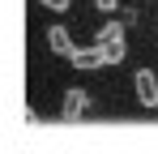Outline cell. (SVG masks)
<instances>
[{"mask_svg":"<svg viewBox=\"0 0 158 154\" xmlns=\"http://www.w3.org/2000/svg\"><path fill=\"white\" fill-rule=\"evenodd\" d=\"M132 90H137V103L141 107H150V111L158 107V77H154V69H137L132 73Z\"/></svg>","mask_w":158,"mask_h":154,"instance_id":"cell-1","label":"cell"},{"mask_svg":"<svg viewBox=\"0 0 158 154\" xmlns=\"http://www.w3.org/2000/svg\"><path fill=\"white\" fill-rule=\"evenodd\" d=\"M94 47H103V51H120L124 47V22H107L94 30Z\"/></svg>","mask_w":158,"mask_h":154,"instance_id":"cell-2","label":"cell"},{"mask_svg":"<svg viewBox=\"0 0 158 154\" xmlns=\"http://www.w3.org/2000/svg\"><path fill=\"white\" fill-rule=\"evenodd\" d=\"M47 47H52L56 56H64V60H73V51H77V43H73L69 26H47Z\"/></svg>","mask_w":158,"mask_h":154,"instance_id":"cell-3","label":"cell"},{"mask_svg":"<svg viewBox=\"0 0 158 154\" xmlns=\"http://www.w3.org/2000/svg\"><path fill=\"white\" fill-rule=\"evenodd\" d=\"M85 107H90V94H85V90H77V86L64 90V99H60V116H64V120H77Z\"/></svg>","mask_w":158,"mask_h":154,"instance_id":"cell-4","label":"cell"},{"mask_svg":"<svg viewBox=\"0 0 158 154\" xmlns=\"http://www.w3.org/2000/svg\"><path fill=\"white\" fill-rule=\"evenodd\" d=\"M69 64L73 69H107V56H103V47H77Z\"/></svg>","mask_w":158,"mask_h":154,"instance_id":"cell-5","label":"cell"},{"mask_svg":"<svg viewBox=\"0 0 158 154\" xmlns=\"http://www.w3.org/2000/svg\"><path fill=\"white\" fill-rule=\"evenodd\" d=\"M43 4H47L52 13H64V9H69V0H43Z\"/></svg>","mask_w":158,"mask_h":154,"instance_id":"cell-6","label":"cell"},{"mask_svg":"<svg viewBox=\"0 0 158 154\" xmlns=\"http://www.w3.org/2000/svg\"><path fill=\"white\" fill-rule=\"evenodd\" d=\"M94 4H98L103 13H115V9H120V0H94Z\"/></svg>","mask_w":158,"mask_h":154,"instance_id":"cell-7","label":"cell"}]
</instances>
